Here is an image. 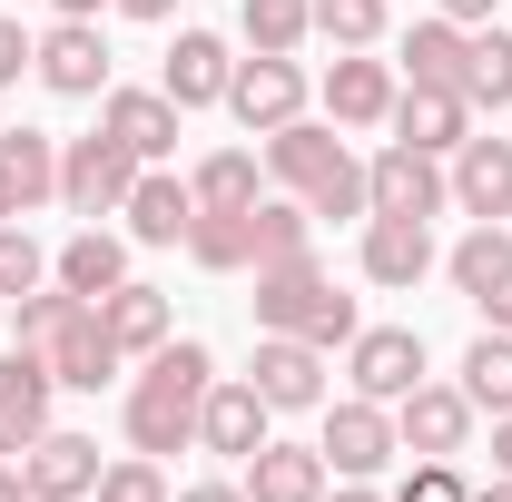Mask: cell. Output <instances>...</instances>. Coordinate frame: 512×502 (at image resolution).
Listing matches in <instances>:
<instances>
[{
    "label": "cell",
    "instance_id": "obj_1",
    "mask_svg": "<svg viewBox=\"0 0 512 502\" xmlns=\"http://www.w3.org/2000/svg\"><path fill=\"white\" fill-rule=\"evenodd\" d=\"M207 384H217V355H207L197 335H168V345L148 355V375L128 384V453H148V463L188 453V443H197V404H207Z\"/></svg>",
    "mask_w": 512,
    "mask_h": 502
},
{
    "label": "cell",
    "instance_id": "obj_2",
    "mask_svg": "<svg viewBox=\"0 0 512 502\" xmlns=\"http://www.w3.org/2000/svg\"><path fill=\"white\" fill-rule=\"evenodd\" d=\"M266 178L286 197H306V217H365V168H355V148L316 119H286L266 128Z\"/></svg>",
    "mask_w": 512,
    "mask_h": 502
},
{
    "label": "cell",
    "instance_id": "obj_3",
    "mask_svg": "<svg viewBox=\"0 0 512 502\" xmlns=\"http://www.w3.org/2000/svg\"><path fill=\"white\" fill-rule=\"evenodd\" d=\"M355 296H335V276H325L316 256H276V266H256V335H306V345H355Z\"/></svg>",
    "mask_w": 512,
    "mask_h": 502
},
{
    "label": "cell",
    "instance_id": "obj_4",
    "mask_svg": "<svg viewBox=\"0 0 512 502\" xmlns=\"http://www.w3.org/2000/svg\"><path fill=\"white\" fill-rule=\"evenodd\" d=\"M316 453H325V473H335V483H375L384 463L404 453V443H394V404H375V394H345V404H335V394H325Z\"/></svg>",
    "mask_w": 512,
    "mask_h": 502
},
{
    "label": "cell",
    "instance_id": "obj_5",
    "mask_svg": "<svg viewBox=\"0 0 512 502\" xmlns=\"http://www.w3.org/2000/svg\"><path fill=\"white\" fill-rule=\"evenodd\" d=\"M128 188H138V158H128L109 128H89V138H60V197L99 227V217H119Z\"/></svg>",
    "mask_w": 512,
    "mask_h": 502
},
{
    "label": "cell",
    "instance_id": "obj_6",
    "mask_svg": "<svg viewBox=\"0 0 512 502\" xmlns=\"http://www.w3.org/2000/svg\"><path fill=\"white\" fill-rule=\"evenodd\" d=\"M444 207H453L444 158H424V148H404V138L365 168V217H424V227H434Z\"/></svg>",
    "mask_w": 512,
    "mask_h": 502
},
{
    "label": "cell",
    "instance_id": "obj_7",
    "mask_svg": "<svg viewBox=\"0 0 512 502\" xmlns=\"http://www.w3.org/2000/svg\"><path fill=\"white\" fill-rule=\"evenodd\" d=\"M50 404H60V375L40 345H10L0 355V463H20L30 443L50 434Z\"/></svg>",
    "mask_w": 512,
    "mask_h": 502
},
{
    "label": "cell",
    "instance_id": "obj_8",
    "mask_svg": "<svg viewBox=\"0 0 512 502\" xmlns=\"http://www.w3.org/2000/svg\"><path fill=\"white\" fill-rule=\"evenodd\" d=\"M30 79H40L50 99H99V89H109V40H99V20H50V30L30 40Z\"/></svg>",
    "mask_w": 512,
    "mask_h": 502
},
{
    "label": "cell",
    "instance_id": "obj_9",
    "mask_svg": "<svg viewBox=\"0 0 512 502\" xmlns=\"http://www.w3.org/2000/svg\"><path fill=\"white\" fill-rule=\"evenodd\" d=\"M227 119L237 128H286L306 119V69H296V50H256V60H237V79H227Z\"/></svg>",
    "mask_w": 512,
    "mask_h": 502
},
{
    "label": "cell",
    "instance_id": "obj_10",
    "mask_svg": "<svg viewBox=\"0 0 512 502\" xmlns=\"http://www.w3.org/2000/svg\"><path fill=\"white\" fill-rule=\"evenodd\" d=\"M178 119H188V109H178L168 89H99V128L119 138L138 168H168V158H178Z\"/></svg>",
    "mask_w": 512,
    "mask_h": 502
},
{
    "label": "cell",
    "instance_id": "obj_11",
    "mask_svg": "<svg viewBox=\"0 0 512 502\" xmlns=\"http://www.w3.org/2000/svg\"><path fill=\"white\" fill-rule=\"evenodd\" d=\"M345 375H355V394H375V404H404L424 384V335L414 325H355Z\"/></svg>",
    "mask_w": 512,
    "mask_h": 502
},
{
    "label": "cell",
    "instance_id": "obj_12",
    "mask_svg": "<svg viewBox=\"0 0 512 502\" xmlns=\"http://www.w3.org/2000/svg\"><path fill=\"white\" fill-rule=\"evenodd\" d=\"M394 443H404V453H444V463H463V443H473V394L424 375L404 404H394Z\"/></svg>",
    "mask_w": 512,
    "mask_h": 502
},
{
    "label": "cell",
    "instance_id": "obj_13",
    "mask_svg": "<svg viewBox=\"0 0 512 502\" xmlns=\"http://www.w3.org/2000/svg\"><path fill=\"white\" fill-rule=\"evenodd\" d=\"M247 384L276 414H325V345H306V335H256V375Z\"/></svg>",
    "mask_w": 512,
    "mask_h": 502
},
{
    "label": "cell",
    "instance_id": "obj_14",
    "mask_svg": "<svg viewBox=\"0 0 512 502\" xmlns=\"http://www.w3.org/2000/svg\"><path fill=\"white\" fill-rule=\"evenodd\" d=\"M40 355H50L60 394H99V384H109V375L128 365L119 345H109V325H99V306H69L60 325H50V345H40Z\"/></svg>",
    "mask_w": 512,
    "mask_h": 502
},
{
    "label": "cell",
    "instance_id": "obj_15",
    "mask_svg": "<svg viewBox=\"0 0 512 502\" xmlns=\"http://www.w3.org/2000/svg\"><path fill=\"white\" fill-rule=\"evenodd\" d=\"M266 424H276V404H266L247 375H217V384H207V404H197V443L227 453V463H247L256 443H266Z\"/></svg>",
    "mask_w": 512,
    "mask_h": 502
},
{
    "label": "cell",
    "instance_id": "obj_16",
    "mask_svg": "<svg viewBox=\"0 0 512 502\" xmlns=\"http://www.w3.org/2000/svg\"><path fill=\"white\" fill-rule=\"evenodd\" d=\"M128 247H188L197 227V188L178 178V168H138V188H128Z\"/></svg>",
    "mask_w": 512,
    "mask_h": 502
},
{
    "label": "cell",
    "instance_id": "obj_17",
    "mask_svg": "<svg viewBox=\"0 0 512 502\" xmlns=\"http://www.w3.org/2000/svg\"><path fill=\"white\" fill-rule=\"evenodd\" d=\"M20 483H30V502H89L99 493V443L50 424V434L20 453Z\"/></svg>",
    "mask_w": 512,
    "mask_h": 502
},
{
    "label": "cell",
    "instance_id": "obj_18",
    "mask_svg": "<svg viewBox=\"0 0 512 502\" xmlns=\"http://www.w3.org/2000/svg\"><path fill=\"white\" fill-rule=\"evenodd\" d=\"M365 286H394V296H404V286H424V276H434V227H424V217H365Z\"/></svg>",
    "mask_w": 512,
    "mask_h": 502
},
{
    "label": "cell",
    "instance_id": "obj_19",
    "mask_svg": "<svg viewBox=\"0 0 512 502\" xmlns=\"http://www.w3.org/2000/svg\"><path fill=\"white\" fill-rule=\"evenodd\" d=\"M394 138L404 148H424V158H453L463 138H473V99L463 89H394Z\"/></svg>",
    "mask_w": 512,
    "mask_h": 502
},
{
    "label": "cell",
    "instance_id": "obj_20",
    "mask_svg": "<svg viewBox=\"0 0 512 502\" xmlns=\"http://www.w3.org/2000/svg\"><path fill=\"white\" fill-rule=\"evenodd\" d=\"M444 178H453V207L463 217H512V138H483L473 128L444 158Z\"/></svg>",
    "mask_w": 512,
    "mask_h": 502
},
{
    "label": "cell",
    "instance_id": "obj_21",
    "mask_svg": "<svg viewBox=\"0 0 512 502\" xmlns=\"http://www.w3.org/2000/svg\"><path fill=\"white\" fill-rule=\"evenodd\" d=\"M237 483H247V502H325V483H335V473H325V453L316 443H256L247 453V473H237Z\"/></svg>",
    "mask_w": 512,
    "mask_h": 502
},
{
    "label": "cell",
    "instance_id": "obj_22",
    "mask_svg": "<svg viewBox=\"0 0 512 502\" xmlns=\"http://www.w3.org/2000/svg\"><path fill=\"white\" fill-rule=\"evenodd\" d=\"M227 79H237V60H227L217 30H178V50L158 69V89H168L178 109H227Z\"/></svg>",
    "mask_w": 512,
    "mask_h": 502
},
{
    "label": "cell",
    "instance_id": "obj_23",
    "mask_svg": "<svg viewBox=\"0 0 512 502\" xmlns=\"http://www.w3.org/2000/svg\"><path fill=\"white\" fill-rule=\"evenodd\" d=\"M325 119L335 128H384L394 119V69L365 60V50H335V69H325Z\"/></svg>",
    "mask_w": 512,
    "mask_h": 502
},
{
    "label": "cell",
    "instance_id": "obj_24",
    "mask_svg": "<svg viewBox=\"0 0 512 502\" xmlns=\"http://www.w3.org/2000/svg\"><path fill=\"white\" fill-rule=\"evenodd\" d=\"M463 60H473V30L444 10L404 30V89H463Z\"/></svg>",
    "mask_w": 512,
    "mask_h": 502
},
{
    "label": "cell",
    "instance_id": "obj_25",
    "mask_svg": "<svg viewBox=\"0 0 512 502\" xmlns=\"http://www.w3.org/2000/svg\"><path fill=\"white\" fill-rule=\"evenodd\" d=\"M50 286H69V296H109V286H128V237H109V227H79L60 256H50Z\"/></svg>",
    "mask_w": 512,
    "mask_h": 502
},
{
    "label": "cell",
    "instance_id": "obj_26",
    "mask_svg": "<svg viewBox=\"0 0 512 502\" xmlns=\"http://www.w3.org/2000/svg\"><path fill=\"white\" fill-rule=\"evenodd\" d=\"M99 325H109V345H119V355H158V345H168V296L128 276V286L99 296Z\"/></svg>",
    "mask_w": 512,
    "mask_h": 502
},
{
    "label": "cell",
    "instance_id": "obj_27",
    "mask_svg": "<svg viewBox=\"0 0 512 502\" xmlns=\"http://www.w3.org/2000/svg\"><path fill=\"white\" fill-rule=\"evenodd\" d=\"M444 276L463 286V296H473V306H483V296H493V286L512 276V217H473V237L444 256Z\"/></svg>",
    "mask_w": 512,
    "mask_h": 502
},
{
    "label": "cell",
    "instance_id": "obj_28",
    "mask_svg": "<svg viewBox=\"0 0 512 502\" xmlns=\"http://www.w3.org/2000/svg\"><path fill=\"white\" fill-rule=\"evenodd\" d=\"M188 256L207 266V276H237V266H256L247 207H197V227H188Z\"/></svg>",
    "mask_w": 512,
    "mask_h": 502
},
{
    "label": "cell",
    "instance_id": "obj_29",
    "mask_svg": "<svg viewBox=\"0 0 512 502\" xmlns=\"http://www.w3.org/2000/svg\"><path fill=\"white\" fill-rule=\"evenodd\" d=\"M463 394H473V414H512V335L503 325H483L463 345Z\"/></svg>",
    "mask_w": 512,
    "mask_h": 502
},
{
    "label": "cell",
    "instance_id": "obj_30",
    "mask_svg": "<svg viewBox=\"0 0 512 502\" xmlns=\"http://www.w3.org/2000/svg\"><path fill=\"white\" fill-rule=\"evenodd\" d=\"M247 237H256V266H276V256H316V217H306V197H256L247 207Z\"/></svg>",
    "mask_w": 512,
    "mask_h": 502
},
{
    "label": "cell",
    "instance_id": "obj_31",
    "mask_svg": "<svg viewBox=\"0 0 512 502\" xmlns=\"http://www.w3.org/2000/svg\"><path fill=\"white\" fill-rule=\"evenodd\" d=\"M0 168L40 207V197H60V138H50V128H0Z\"/></svg>",
    "mask_w": 512,
    "mask_h": 502
},
{
    "label": "cell",
    "instance_id": "obj_32",
    "mask_svg": "<svg viewBox=\"0 0 512 502\" xmlns=\"http://www.w3.org/2000/svg\"><path fill=\"white\" fill-rule=\"evenodd\" d=\"M197 207H256L266 197V168H256L247 148H217V158H197Z\"/></svg>",
    "mask_w": 512,
    "mask_h": 502
},
{
    "label": "cell",
    "instance_id": "obj_33",
    "mask_svg": "<svg viewBox=\"0 0 512 502\" xmlns=\"http://www.w3.org/2000/svg\"><path fill=\"white\" fill-rule=\"evenodd\" d=\"M237 30H247V50H306L316 0H237Z\"/></svg>",
    "mask_w": 512,
    "mask_h": 502
},
{
    "label": "cell",
    "instance_id": "obj_34",
    "mask_svg": "<svg viewBox=\"0 0 512 502\" xmlns=\"http://www.w3.org/2000/svg\"><path fill=\"white\" fill-rule=\"evenodd\" d=\"M463 99H473V109H512V30H473V60H463Z\"/></svg>",
    "mask_w": 512,
    "mask_h": 502
},
{
    "label": "cell",
    "instance_id": "obj_35",
    "mask_svg": "<svg viewBox=\"0 0 512 502\" xmlns=\"http://www.w3.org/2000/svg\"><path fill=\"white\" fill-rule=\"evenodd\" d=\"M50 286V247L30 237V227H0V296L20 306V296H40Z\"/></svg>",
    "mask_w": 512,
    "mask_h": 502
},
{
    "label": "cell",
    "instance_id": "obj_36",
    "mask_svg": "<svg viewBox=\"0 0 512 502\" xmlns=\"http://www.w3.org/2000/svg\"><path fill=\"white\" fill-rule=\"evenodd\" d=\"M89 502H178V493H168V473L148 453H119V463H99V493Z\"/></svg>",
    "mask_w": 512,
    "mask_h": 502
},
{
    "label": "cell",
    "instance_id": "obj_37",
    "mask_svg": "<svg viewBox=\"0 0 512 502\" xmlns=\"http://www.w3.org/2000/svg\"><path fill=\"white\" fill-rule=\"evenodd\" d=\"M316 30L335 50H375L384 40V0H316Z\"/></svg>",
    "mask_w": 512,
    "mask_h": 502
},
{
    "label": "cell",
    "instance_id": "obj_38",
    "mask_svg": "<svg viewBox=\"0 0 512 502\" xmlns=\"http://www.w3.org/2000/svg\"><path fill=\"white\" fill-rule=\"evenodd\" d=\"M384 502H473V483H463V463H444V453H414V473Z\"/></svg>",
    "mask_w": 512,
    "mask_h": 502
},
{
    "label": "cell",
    "instance_id": "obj_39",
    "mask_svg": "<svg viewBox=\"0 0 512 502\" xmlns=\"http://www.w3.org/2000/svg\"><path fill=\"white\" fill-rule=\"evenodd\" d=\"M20 69H30V30L0 10V89H20Z\"/></svg>",
    "mask_w": 512,
    "mask_h": 502
},
{
    "label": "cell",
    "instance_id": "obj_40",
    "mask_svg": "<svg viewBox=\"0 0 512 502\" xmlns=\"http://www.w3.org/2000/svg\"><path fill=\"white\" fill-rule=\"evenodd\" d=\"M20 217H30V197H20V178H10V168H0V227H20Z\"/></svg>",
    "mask_w": 512,
    "mask_h": 502
},
{
    "label": "cell",
    "instance_id": "obj_41",
    "mask_svg": "<svg viewBox=\"0 0 512 502\" xmlns=\"http://www.w3.org/2000/svg\"><path fill=\"white\" fill-rule=\"evenodd\" d=\"M434 10H444V20H463V30H483V20H493V0H434Z\"/></svg>",
    "mask_w": 512,
    "mask_h": 502
},
{
    "label": "cell",
    "instance_id": "obj_42",
    "mask_svg": "<svg viewBox=\"0 0 512 502\" xmlns=\"http://www.w3.org/2000/svg\"><path fill=\"white\" fill-rule=\"evenodd\" d=\"M483 325H503V335H512V276L493 286V296H483Z\"/></svg>",
    "mask_w": 512,
    "mask_h": 502
},
{
    "label": "cell",
    "instance_id": "obj_43",
    "mask_svg": "<svg viewBox=\"0 0 512 502\" xmlns=\"http://www.w3.org/2000/svg\"><path fill=\"white\" fill-rule=\"evenodd\" d=\"M178 502H247V483H188Z\"/></svg>",
    "mask_w": 512,
    "mask_h": 502
},
{
    "label": "cell",
    "instance_id": "obj_44",
    "mask_svg": "<svg viewBox=\"0 0 512 502\" xmlns=\"http://www.w3.org/2000/svg\"><path fill=\"white\" fill-rule=\"evenodd\" d=\"M493 473H512V414H493Z\"/></svg>",
    "mask_w": 512,
    "mask_h": 502
},
{
    "label": "cell",
    "instance_id": "obj_45",
    "mask_svg": "<svg viewBox=\"0 0 512 502\" xmlns=\"http://www.w3.org/2000/svg\"><path fill=\"white\" fill-rule=\"evenodd\" d=\"M128 20H178V0H119Z\"/></svg>",
    "mask_w": 512,
    "mask_h": 502
},
{
    "label": "cell",
    "instance_id": "obj_46",
    "mask_svg": "<svg viewBox=\"0 0 512 502\" xmlns=\"http://www.w3.org/2000/svg\"><path fill=\"white\" fill-rule=\"evenodd\" d=\"M60 20H99V10H119V0H50Z\"/></svg>",
    "mask_w": 512,
    "mask_h": 502
},
{
    "label": "cell",
    "instance_id": "obj_47",
    "mask_svg": "<svg viewBox=\"0 0 512 502\" xmlns=\"http://www.w3.org/2000/svg\"><path fill=\"white\" fill-rule=\"evenodd\" d=\"M0 502H30V483H20V463H0Z\"/></svg>",
    "mask_w": 512,
    "mask_h": 502
},
{
    "label": "cell",
    "instance_id": "obj_48",
    "mask_svg": "<svg viewBox=\"0 0 512 502\" xmlns=\"http://www.w3.org/2000/svg\"><path fill=\"white\" fill-rule=\"evenodd\" d=\"M473 502H512V473H493V483H473Z\"/></svg>",
    "mask_w": 512,
    "mask_h": 502
},
{
    "label": "cell",
    "instance_id": "obj_49",
    "mask_svg": "<svg viewBox=\"0 0 512 502\" xmlns=\"http://www.w3.org/2000/svg\"><path fill=\"white\" fill-rule=\"evenodd\" d=\"M325 502H384V493H375V483H335Z\"/></svg>",
    "mask_w": 512,
    "mask_h": 502
}]
</instances>
